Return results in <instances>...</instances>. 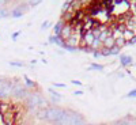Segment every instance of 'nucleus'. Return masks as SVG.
Instances as JSON below:
<instances>
[{
	"instance_id": "f257e3e1",
	"label": "nucleus",
	"mask_w": 136,
	"mask_h": 125,
	"mask_svg": "<svg viewBox=\"0 0 136 125\" xmlns=\"http://www.w3.org/2000/svg\"><path fill=\"white\" fill-rule=\"evenodd\" d=\"M67 110L60 109V108H49L46 113V121H49L52 124H60L61 120L64 118Z\"/></svg>"
},
{
	"instance_id": "f03ea898",
	"label": "nucleus",
	"mask_w": 136,
	"mask_h": 125,
	"mask_svg": "<svg viewBox=\"0 0 136 125\" xmlns=\"http://www.w3.org/2000/svg\"><path fill=\"white\" fill-rule=\"evenodd\" d=\"M29 94H30V90H29L26 86L21 84L18 80H15V86H14L12 88V93H11V97L16 98L19 101H26V98L29 97Z\"/></svg>"
},
{
	"instance_id": "7ed1b4c3",
	"label": "nucleus",
	"mask_w": 136,
	"mask_h": 125,
	"mask_svg": "<svg viewBox=\"0 0 136 125\" xmlns=\"http://www.w3.org/2000/svg\"><path fill=\"white\" fill-rule=\"evenodd\" d=\"M72 33H74V26L72 25H70V23H64V26H63V29H61V33H60V38L63 41H65V40H68L71 35H72Z\"/></svg>"
},
{
	"instance_id": "20e7f679",
	"label": "nucleus",
	"mask_w": 136,
	"mask_h": 125,
	"mask_svg": "<svg viewBox=\"0 0 136 125\" xmlns=\"http://www.w3.org/2000/svg\"><path fill=\"white\" fill-rule=\"evenodd\" d=\"M132 62H133V59L131 56H128V55L120 56V64L123 67H129V65H132Z\"/></svg>"
},
{
	"instance_id": "39448f33",
	"label": "nucleus",
	"mask_w": 136,
	"mask_h": 125,
	"mask_svg": "<svg viewBox=\"0 0 136 125\" xmlns=\"http://www.w3.org/2000/svg\"><path fill=\"white\" fill-rule=\"evenodd\" d=\"M113 46H116V40L112 35H109L104 42H102V48H105V49H112Z\"/></svg>"
},
{
	"instance_id": "423d86ee",
	"label": "nucleus",
	"mask_w": 136,
	"mask_h": 125,
	"mask_svg": "<svg viewBox=\"0 0 136 125\" xmlns=\"http://www.w3.org/2000/svg\"><path fill=\"white\" fill-rule=\"evenodd\" d=\"M64 23H65V22H64V21H61V19L56 23L55 27H53V35H56V37H59V35H60L61 29H63V26H64Z\"/></svg>"
},
{
	"instance_id": "0eeeda50",
	"label": "nucleus",
	"mask_w": 136,
	"mask_h": 125,
	"mask_svg": "<svg viewBox=\"0 0 136 125\" xmlns=\"http://www.w3.org/2000/svg\"><path fill=\"white\" fill-rule=\"evenodd\" d=\"M135 35H136V33H135V31H132V30H129V29H125L124 33H123V37H124V40L127 41V44H128V42H129L131 40H132V38H133Z\"/></svg>"
},
{
	"instance_id": "6e6552de",
	"label": "nucleus",
	"mask_w": 136,
	"mask_h": 125,
	"mask_svg": "<svg viewBox=\"0 0 136 125\" xmlns=\"http://www.w3.org/2000/svg\"><path fill=\"white\" fill-rule=\"evenodd\" d=\"M49 42H52V44H56L57 46H61V48L64 46V41H63L60 37H56V35H50Z\"/></svg>"
},
{
	"instance_id": "1a4fd4ad",
	"label": "nucleus",
	"mask_w": 136,
	"mask_h": 125,
	"mask_svg": "<svg viewBox=\"0 0 136 125\" xmlns=\"http://www.w3.org/2000/svg\"><path fill=\"white\" fill-rule=\"evenodd\" d=\"M23 15H25V14H23L21 10H18L16 7H14L12 11H11V15H10V16H11L12 19H18V18H22Z\"/></svg>"
},
{
	"instance_id": "9d476101",
	"label": "nucleus",
	"mask_w": 136,
	"mask_h": 125,
	"mask_svg": "<svg viewBox=\"0 0 136 125\" xmlns=\"http://www.w3.org/2000/svg\"><path fill=\"white\" fill-rule=\"evenodd\" d=\"M11 15V12L8 11L7 7H0V19H6Z\"/></svg>"
},
{
	"instance_id": "9b49d317",
	"label": "nucleus",
	"mask_w": 136,
	"mask_h": 125,
	"mask_svg": "<svg viewBox=\"0 0 136 125\" xmlns=\"http://www.w3.org/2000/svg\"><path fill=\"white\" fill-rule=\"evenodd\" d=\"M87 69H95V71H104V65L98 64V62H91L90 64V68Z\"/></svg>"
},
{
	"instance_id": "f8f14e48",
	"label": "nucleus",
	"mask_w": 136,
	"mask_h": 125,
	"mask_svg": "<svg viewBox=\"0 0 136 125\" xmlns=\"http://www.w3.org/2000/svg\"><path fill=\"white\" fill-rule=\"evenodd\" d=\"M125 44H127V41L124 40V37L117 38V40H116V46H118V48H123Z\"/></svg>"
},
{
	"instance_id": "ddd939ff",
	"label": "nucleus",
	"mask_w": 136,
	"mask_h": 125,
	"mask_svg": "<svg viewBox=\"0 0 136 125\" xmlns=\"http://www.w3.org/2000/svg\"><path fill=\"white\" fill-rule=\"evenodd\" d=\"M48 91H49V93L53 95V97H55V98H57V99H61V97H63V95H61L60 93H57V91H56V90H53V88H49Z\"/></svg>"
},
{
	"instance_id": "4468645a",
	"label": "nucleus",
	"mask_w": 136,
	"mask_h": 125,
	"mask_svg": "<svg viewBox=\"0 0 136 125\" xmlns=\"http://www.w3.org/2000/svg\"><path fill=\"white\" fill-rule=\"evenodd\" d=\"M42 2V0H27V4L30 7H36V6H38V4H40Z\"/></svg>"
},
{
	"instance_id": "2eb2a0df",
	"label": "nucleus",
	"mask_w": 136,
	"mask_h": 125,
	"mask_svg": "<svg viewBox=\"0 0 136 125\" xmlns=\"http://www.w3.org/2000/svg\"><path fill=\"white\" fill-rule=\"evenodd\" d=\"M10 65L11 67H25V62H22V61H10Z\"/></svg>"
},
{
	"instance_id": "dca6fc26",
	"label": "nucleus",
	"mask_w": 136,
	"mask_h": 125,
	"mask_svg": "<svg viewBox=\"0 0 136 125\" xmlns=\"http://www.w3.org/2000/svg\"><path fill=\"white\" fill-rule=\"evenodd\" d=\"M23 79H25V83L27 84V88H29V87H34V86H36V83H34V82H31L30 79L27 78V76H25Z\"/></svg>"
},
{
	"instance_id": "f3484780",
	"label": "nucleus",
	"mask_w": 136,
	"mask_h": 125,
	"mask_svg": "<svg viewBox=\"0 0 136 125\" xmlns=\"http://www.w3.org/2000/svg\"><path fill=\"white\" fill-rule=\"evenodd\" d=\"M120 50H121V48H118V46H113L110 49V56L112 55H118L120 53Z\"/></svg>"
},
{
	"instance_id": "a211bd4d",
	"label": "nucleus",
	"mask_w": 136,
	"mask_h": 125,
	"mask_svg": "<svg viewBox=\"0 0 136 125\" xmlns=\"http://www.w3.org/2000/svg\"><path fill=\"white\" fill-rule=\"evenodd\" d=\"M21 34H22V31H21V30H18V31H15V33H12V34H11V40H12V41H16V40H18V37L21 35Z\"/></svg>"
},
{
	"instance_id": "6ab92c4d",
	"label": "nucleus",
	"mask_w": 136,
	"mask_h": 125,
	"mask_svg": "<svg viewBox=\"0 0 136 125\" xmlns=\"http://www.w3.org/2000/svg\"><path fill=\"white\" fill-rule=\"evenodd\" d=\"M93 56L95 57V59H101V57H104V56H102V53H101V50H94L93 52Z\"/></svg>"
},
{
	"instance_id": "aec40b11",
	"label": "nucleus",
	"mask_w": 136,
	"mask_h": 125,
	"mask_svg": "<svg viewBox=\"0 0 136 125\" xmlns=\"http://www.w3.org/2000/svg\"><path fill=\"white\" fill-rule=\"evenodd\" d=\"M49 25H50L49 21H45V22H44L42 25H41V30H46V29L49 27Z\"/></svg>"
},
{
	"instance_id": "412c9836",
	"label": "nucleus",
	"mask_w": 136,
	"mask_h": 125,
	"mask_svg": "<svg viewBox=\"0 0 136 125\" xmlns=\"http://www.w3.org/2000/svg\"><path fill=\"white\" fill-rule=\"evenodd\" d=\"M127 98H136V90H132L131 93L127 94Z\"/></svg>"
},
{
	"instance_id": "4be33fe9",
	"label": "nucleus",
	"mask_w": 136,
	"mask_h": 125,
	"mask_svg": "<svg viewBox=\"0 0 136 125\" xmlns=\"http://www.w3.org/2000/svg\"><path fill=\"white\" fill-rule=\"evenodd\" d=\"M71 83H72V84H76V86H83V83H82V82L75 80V79H72V80H71Z\"/></svg>"
},
{
	"instance_id": "5701e85b",
	"label": "nucleus",
	"mask_w": 136,
	"mask_h": 125,
	"mask_svg": "<svg viewBox=\"0 0 136 125\" xmlns=\"http://www.w3.org/2000/svg\"><path fill=\"white\" fill-rule=\"evenodd\" d=\"M53 86H55V87H60V88H64L65 87L64 83H53Z\"/></svg>"
},
{
	"instance_id": "b1692460",
	"label": "nucleus",
	"mask_w": 136,
	"mask_h": 125,
	"mask_svg": "<svg viewBox=\"0 0 136 125\" xmlns=\"http://www.w3.org/2000/svg\"><path fill=\"white\" fill-rule=\"evenodd\" d=\"M75 95H83V91H75Z\"/></svg>"
},
{
	"instance_id": "393cba45",
	"label": "nucleus",
	"mask_w": 136,
	"mask_h": 125,
	"mask_svg": "<svg viewBox=\"0 0 136 125\" xmlns=\"http://www.w3.org/2000/svg\"><path fill=\"white\" fill-rule=\"evenodd\" d=\"M84 125H95V124H84Z\"/></svg>"
}]
</instances>
